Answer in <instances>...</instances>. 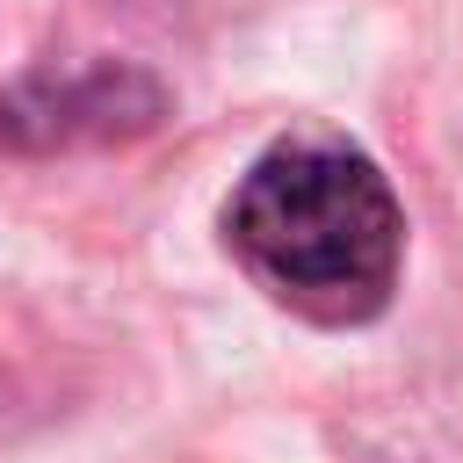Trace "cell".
Segmentation results:
<instances>
[{
  "label": "cell",
  "mask_w": 463,
  "mask_h": 463,
  "mask_svg": "<svg viewBox=\"0 0 463 463\" xmlns=\"http://www.w3.org/2000/svg\"><path fill=\"white\" fill-rule=\"evenodd\" d=\"M159 123H166V87L137 65H65V72H22L14 87H0L7 152L130 145Z\"/></svg>",
  "instance_id": "2"
},
{
  "label": "cell",
  "mask_w": 463,
  "mask_h": 463,
  "mask_svg": "<svg viewBox=\"0 0 463 463\" xmlns=\"http://www.w3.org/2000/svg\"><path fill=\"white\" fill-rule=\"evenodd\" d=\"M224 246L282 311L369 326L405 275V210L362 145L289 130L224 195Z\"/></svg>",
  "instance_id": "1"
}]
</instances>
